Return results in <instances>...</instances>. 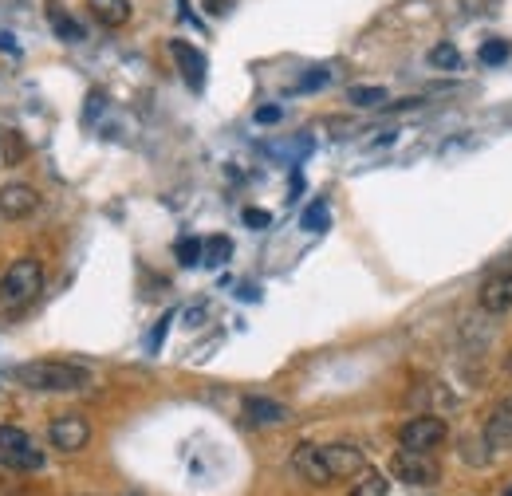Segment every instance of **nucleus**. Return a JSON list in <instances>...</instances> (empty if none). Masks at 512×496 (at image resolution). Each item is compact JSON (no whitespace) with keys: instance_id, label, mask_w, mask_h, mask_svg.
I'll return each mask as SVG.
<instances>
[{"instance_id":"b1692460","label":"nucleus","mask_w":512,"mask_h":496,"mask_svg":"<svg viewBox=\"0 0 512 496\" xmlns=\"http://www.w3.org/2000/svg\"><path fill=\"white\" fill-rule=\"evenodd\" d=\"M170 319H174V311L158 319V327H154V335H150V351H158V347H162V339H166V331H170Z\"/></svg>"},{"instance_id":"4468645a","label":"nucleus","mask_w":512,"mask_h":496,"mask_svg":"<svg viewBox=\"0 0 512 496\" xmlns=\"http://www.w3.org/2000/svg\"><path fill=\"white\" fill-rule=\"evenodd\" d=\"M91 4V12L107 24V28H123L130 20V4L127 0H87Z\"/></svg>"},{"instance_id":"9d476101","label":"nucleus","mask_w":512,"mask_h":496,"mask_svg":"<svg viewBox=\"0 0 512 496\" xmlns=\"http://www.w3.org/2000/svg\"><path fill=\"white\" fill-rule=\"evenodd\" d=\"M170 56L178 60V71H182L186 87L190 91H205V56L193 44H186V40H170Z\"/></svg>"},{"instance_id":"f03ea898","label":"nucleus","mask_w":512,"mask_h":496,"mask_svg":"<svg viewBox=\"0 0 512 496\" xmlns=\"http://www.w3.org/2000/svg\"><path fill=\"white\" fill-rule=\"evenodd\" d=\"M16 382L28 386V390H44V394H71V390H83L91 382V374L83 367H75V363L36 359V363L16 367Z\"/></svg>"},{"instance_id":"6e6552de","label":"nucleus","mask_w":512,"mask_h":496,"mask_svg":"<svg viewBox=\"0 0 512 496\" xmlns=\"http://www.w3.org/2000/svg\"><path fill=\"white\" fill-rule=\"evenodd\" d=\"M48 441H52L60 453H79V449H87V441H91V426H87L83 414H60V418L48 426Z\"/></svg>"},{"instance_id":"c756f323","label":"nucleus","mask_w":512,"mask_h":496,"mask_svg":"<svg viewBox=\"0 0 512 496\" xmlns=\"http://www.w3.org/2000/svg\"><path fill=\"white\" fill-rule=\"evenodd\" d=\"M509 371H512V351H509Z\"/></svg>"},{"instance_id":"9b49d317","label":"nucleus","mask_w":512,"mask_h":496,"mask_svg":"<svg viewBox=\"0 0 512 496\" xmlns=\"http://www.w3.org/2000/svg\"><path fill=\"white\" fill-rule=\"evenodd\" d=\"M485 445H489L493 453L512 445V398L493 406V414H489V422H485Z\"/></svg>"},{"instance_id":"a878e982","label":"nucleus","mask_w":512,"mask_h":496,"mask_svg":"<svg viewBox=\"0 0 512 496\" xmlns=\"http://www.w3.org/2000/svg\"><path fill=\"white\" fill-rule=\"evenodd\" d=\"M233 4H237V0H201V8H205L209 16H225V12H233Z\"/></svg>"},{"instance_id":"7ed1b4c3","label":"nucleus","mask_w":512,"mask_h":496,"mask_svg":"<svg viewBox=\"0 0 512 496\" xmlns=\"http://www.w3.org/2000/svg\"><path fill=\"white\" fill-rule=\"evenodd\" d=\"M44 292V264L36 256L12 260V268L0 276V308L20 311Z\"/></svg>"},{"instance_id":"f8f14e48","label":"nucleus","mask_w":512,"mask_h":496,"mask_svg":"<svg viewBox=\"0 0 512 496\" xmlns=\"http://www.w3.org/2000/svg\"><path fill=\"white\" fill-rule=\"evenodd\" d=\"M245 418H249L253 426H280V422H288V406L253 394V398H245Z\"/></svg>"},{"instance_id":"39448f33","label":"nucleus","mask_w":512,"mask_h":496,"mask_svg":"<svg viewBox=\"0 0 512 496\" xmlns=\"http://www.w3.org/2000/svg\"><path fill=\"white\" fill-rule=\"evenodd\" d=\"M390 473L402 481V485H414V489H426V485H438L442 481V469L430 453H414V449H398L390 457Z\"/></svg>"},{"instance_id":"20e7f679","label":"nucleus","mask_w":512,"mask_h":496,"mask_svg":"<svg viewBox=\"0 0 512 496\" xmlns=\"http://www.w3.org/2000/svg\"><path fill=\"white\" fill-rule=\"evenodd\" d=\"M48 465L44 449L24 434L20 426H0V469L12 473H40Z\"/></svg>"},{"instance_id":"cd10ccee","label":"nucleus","mask_w":512,"mask_h":496,"mask_svg":"<svg viewBox=\"0 0 512 496\" xmlns=\"http://www.w3.org/2000/svg\"><path fill=\"white\" fill-rule=\"evenodd\" d=\"M0 52H16V40L8 32H0Z\"/></svg>"},{"instance_id":"2eb2a0df","label":"nucleus","mask_w":512,"mask_h":496,"mask_svg":"<svg viewBox=\"0 0 512 496\" xmlns=\"http://www.w3.org/2000/svg\"><path fill=\"white\" fill-rule=\"evenodd\" d=\"M386 87H351L347 91V103L351 107H363V111H371V107H386Z\"/></svg>"},{"instance_id":"bb28decb","label":"nucleus","mask_w":512,"mask_h":496,"mask_svg":"<svg viewBox=\"0 0 512 496\" xmlns=\"http://www.w3.org/2000/svg\"><path fill=\"white\" fill-rule=\"evenodd\" d=\"M256 123H260V126L280 123V107H260V111H256Z\"/></svg>"},{"instance_id":"412c9836","label":"nucleus","mask_w":512,"mask_h":496,"mask_svg":"<svg viewBox=\"0 0 512 496\" xmlns=\"http://www.w3.org/2000/svg\"><path fill=\"white\" fill-rule=\"evenodd\" d=\"M351 496H386V477H379V473H363V481L351 489Z\"/></svg>"},{"instance_id":"a211bd4d","label":"nucleus","mask_w":512,"mask_h":496,"mask_svg":"<svg viewBox=\"0 0 512 496\" xmlns=\"http://www.w3.org/2000/svg\"><path fill=\"white\" fill-rule=\"evenodd\" d=\"M481 63L485 67H497V63H505L512 56V44H505V40H489V44H481Z\"/></svg>"},{"instance_id":"dca6fc26","label":"nucleus","mask_w":512,"mask_h":496,"mask_svg":"<svg viewBox=\"0 0 512 496\" xmlns=\"http://www.w3.org/2000/svg\"><path fill=\"white\" fill-rule=\"evenodd\" d=\"M201 256H205L209 268H221V264L233 256V241H229V237H209L205 248H201Z\"/></svg>"},{"instance_id":"6ab92c4d","label":"nucleus","mask_w":512,"mask_h":496,"mask_svg":"<svg viewBox=\"0 0 512 496\" xmlns=\"http://www.w3.org/2000/svg\"><path fill=\"white\" fill-rule=\"evenodd\" d=\"M430 63H434V67H442V71H457V67H461V52H457L453 44H434Z\"/></svg>"},{"instance_id":"4be33fe9","label":"nucleus","mask_w":512,"mask_h":496,"mask_svg":"<svg viewBox=\"0 0 512 496\" xmlns=\"http://www.w3.org/2000/svg\"><path fill=\"white\" fill-rule=\"evenodd\" d=\"M331 75H327V67H316V71H308L300 83H296V91H316V87H323Z\"/></svg>"},{"instance_id":"5701e85b","label":"nucleus","mask_w":512,"mask_h":496,"mask_svg":"<svg viewBox=\"0 0 512 496\" xmlns=\"http://www.w3.org/2000/svg\"><path fill=\"white\" fill-rule=\"evenodd\" d=\"M87 99H91V103H87V111H83V123H95V115L103 111V103H107V95H103V91H91Z\"/></svg>"},{"instance_id":"1a4fd4ad","label":"nucleus","mask_w":512,"mask_h":496,"mask_svg":"<svg viewBox=\"0 0 512 496\" xmlns=\"http://www.w3.org/2000/svg\"><path fill=\"white\" fill-rule=\"evenodd\" d=\"M40 209V193L32 186H24V182H12V186L0 189V213L4 217H12V221H24V217H32Z\"/></svg>"},{"instance_id":"f3484780","label":"nucleus","mask_w":512,"mask_h":496,"mask_svg":"<svg viewBox=\"0 0 512 496\" xmlns=\"http://www.w3.org/2000/svg\"><path fill=\"white\" fill-rule=\"evenodd\" d=\"M327 221H331L327 201H312V205L304 209V217H300V225H304V229H312V233H323V229H327Z\"/></svg>"},{"instance_id":"f257e3e1","label":"nucleus","mask_w":512,"mask_h":496,"mask_svg":"<svg viewBox=\"0 0 512 496\" xmlns=\"http://www.w3.org/2000/svg\"><path fill=\"white\" fill-rule=\"evenodd\" d=\"M292 469L308 481V485H335L343 477H359L367 473V457L355 449V445H316V441H304L296 445L292 453Z\"/></svg>"},{"instance_id":"c85d7f7f","label":"nucleus","mask_w":512,"mask_h":496,"mask_svg":"<svg viewBox=\"0 0 512 496\" xmlns=\"http://www.w3.org/2000/svg\"><path fill=\"white\" fill-rule=\"evenodd\" d=\"M505 496H512V485H509V489H505Z\"/></svg>"},{"instance_id":"423d86ee","label":"nucleus","mask_w":512,"mask_h":496,"mask_svg":"<svg viewBox=\"0 0 512 496\" xmlns=\"http://www.w3.org/2000/svg\"><path fill=\"white\" fill-rule=\"evenodd\" d=\"M446 437H449V430L442 418L422 414V418H410V422L402 426L398 445H402V449H414V453H434L438 445H446Z\"/></svg>"},{"instance_id":"aec40b11","label":"nucleus","mask_w":512,"mask_h":496,"mask_svg":"<svg viewBox=\"0 0 512 496\" xmlns=\"http://www.w3.org/2000/svg\"><path fill=\"white\" fill-rule=\"evenodd\" d=\"M201 248H205V241H197V237L178 241V248H174V252H178V264H182V268H193V264L201 260Z\"/></svg>"},{"instance_id":"393cba45","label":"nucleus","mask_w":512,"mask_h":496,"mask_svg":"<svg viewBox=\"0 0 512 496\" xmlns=\"http://www.w3.org/2000/svg\"><path fill=\"white\" fill-rule=\"evenodd\" d=\"M245 225H249V229H268L272 217H268L264 209H245Z\"/></svg>"},{"instance_id":"0eeeda50","label":"nucleus","mask_w":512,"mask_h":496,"mask_svg":"<svg viewBox=\"0 0 512 496\" xmlns=\"http://www.w3.org/2000/svg\"><path fill=\"white\" fill-rule=\"evenodd\" d=\"M477 296H481V308L489 311V315H505L512 308V260L489 268V276L481 280Z\"/></svg>"},{"instance_id":"ddd939ff","label":"nucleus","mask_w":512,"mask_h":496,"mask_svg":"<svg viewBox=\"0 0 512 496\" xmlns=\"http://www.w3.org/2000/svg\"><path fill=\"white\" fill-rule=\"evenodd\" d=\"M48 20H52V28H56V36L64 40V44H79L87 32H83V24L67 12L60 0H48Z\"/></svg>"}]
</instances>
